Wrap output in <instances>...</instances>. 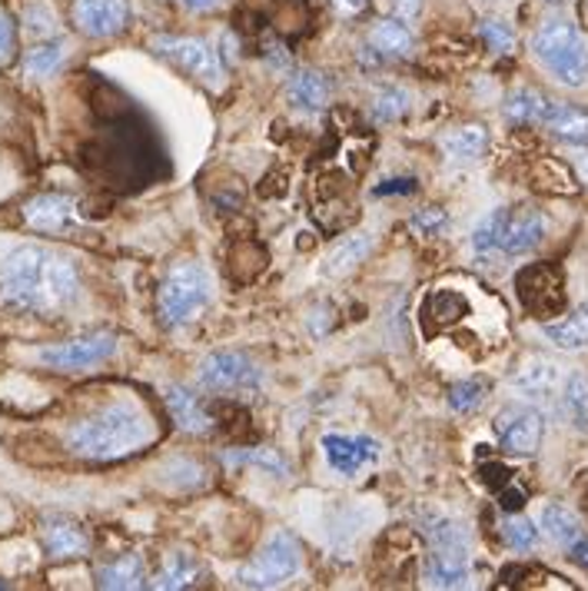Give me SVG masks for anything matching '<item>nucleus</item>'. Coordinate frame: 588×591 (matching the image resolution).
Returning a JSON list of instances; mask_svg holds the SVG:
<instances>
[{
	"mask_svg": "<svg viewBox=\"0 0 588 591\" xmlns=\"http://www.w3.org/2000/svg\"><path fill=\"white\" fill-rule=\"evenodd\" d=\"M80 300L74 260L37 243L11 250L0 263V303L27 316H61Z\"/></svg>",
	"mask_w": 588,
	"mask_h": 591,
	"instance_id": "f257e3e1",
	"label": "nucleus"
},
{
	"mask_svg": "<svg viewBox=\"0 0 588 591\" xmlns=\"http://www.w3.org/2000/svg\"><path fill=\"white\" fill-rule=\"evenodd\" d=\"M150 423L147 416L130 402H113L93 416L74 423L67 429V445L74 455L90 462H110L124 458L150 442Z\"/></svg>",
	"mask_w": 588,
	"mask_h": 591,
	"instance_id": "f03ea898",
	"label": "nucleus"
},
{
	"mask_svg": "<svg viewBox=\"0 0 588 591\" xmlns=\"http://www.w3.org/2000/svg\"><path fill=\"white\" fill-rule=\"evenodd\" d=\"M546 216L533 206H499L473 232V250L483 260H509L533 253L546 240Z\"/></svg>",
	"mask_w": 588,
	"mask_h": 591,
	"instance_id": "7ed1b4c3",
	"label": "nucleus"
},
{
	"mask_svg": "<svg viewBox=\"0 0 588 591\" xmlns=\"http://www.w3.org/2000/svg\"><path fill=\"white\" fill-rule=\"evenodd\" d=\"M533 53L565 87H581L588 80V47L568 21H546L533 37Z\"/></svg>",
	"mask_w": 588,
	"mask_h": 591,
	"instance_id": "20e7f679",
	"label": "nucleus"
},
{
	"mask_svg": "<svg viewBox=\"0 0 588 591\" xmlns=\"http://www.w3.org/2000/svg\"><path fill=\"white\" fill-rule=\"evenodd\" d=\"M207 303H210V276L197 263H184V266L170 269V276L163 279V286L157 292V313H160L163 326H170V329L190 323Z\"/></svg>",
	"mask_w": 588,
	"mask_h": 591,
	"instance_id": "39448f33",
	"label": "nucleus"
},
{
	"mask_svg": "<svg viewBox=\"0 0 588 591\" xmlns=\"http://www.w3.org/2000/svg\"><path fill=\"white\" fill-rule=\"evenodd\" d=\"M515 296L528 316L549 323L565 313V276L555 263H528L515 276Z\"/></svg>",
	"mask_w": 588,
	"mask_h": 591,
	"instance_id": "423d86ee",
	"label": "nucleus"
},
{
	"mask_svg": "<svg viewBox=\"0 0 588 591\" xmlns=\"http://www.w3.org/2000/svg\"><path fill=\"white\" fill-rule=\"evenodd\" d=\"M303 568V549L289 531H273L260 555L237 575L240 584L247 588H276L286 584L289 578H297Z\"/></svg>",
	"mask_w": 588,
	"mask_h": 591,
	"instance_id": "0eeeda50",
	"label": "nucleus"
},
{
	"mask_svg": "<svg viewBox=\"0 0 588 591\" xmlns=\"http://www.w3.org/2000/svg\"><path fill=\"white\" fill-rule=\"evenodd\" d=\"M153 50L163 56V61H170L173 67H180L184 74L203 80L207 87H220L223 84V64H220L216 50L207 40L160 34V37H153Z\"/></svg>",
	"mask_w": 588,
	"mask_h": 591,
	"instance_id": "6e6552de",
	"label": "nucleus"
},
{
	"mask_svg": "<svg viewBox=\"0 0 588 591\" xmlns=\"http://www.w3.org/2000/svg\"><path fill=\"white\" fill-rule=\"evenodd\" d=\"M116 352V339L110 332H93V336H80L61 345H47L37 352V360L50 369H64V373H77V369H90L103 360H110Z\"/></svg>",
	"mask_w": 588,
	"mask_h": 591,
	"instance_id": "1a4fd4ad",
	"label": "nucleus"
},
{
	"mask_svg": "<svg viewBox=\"0 0 588 591\" xmlns=\"http://www.w3.org/2000/svg\"><path fill=\"white\" fill-rule=\"evenodd\" d=\"M260 382V369L240 352H210L200 363V386L213 392H253Z\"/></svg>",
	"mask_w": 588,
	"mask_h": 591,
	"instance_id": "9d476101",
	"label": "nucleus"
},
{
	"mask_svg": "<svg viewBox=\"0 0 588 591\" xmlns=\"http://www.w3.org/2000/svg\"><path fill=\"white\" fill-rule=\"evenodd\" d=\"M496 436H499V445L512 455L539 452L542 436H546L542 412L533 405H505L496 416Z\"/></svg>",
	"mask_w": 588,
	"mask_h": 591,
	"instance_id": "9b49d317",
	"label": "nucleus"
},
{
	"mask_svg": "<svg viewBox=\"0 0 588 591\" xmlns=\"http://www.w3.org/2000/svg\"><path fill=\"white\" fill-rule=\"evenodd\" d=\"M71 17L84 37L107 40V37H116L127 30L130 0H74Z\"/></svg>",
	"mask_w": 588,
	"mask_h": 591,
	"instance_id": "f8f14e48",
	"label": "nucleus"
},
{
	"mask_svg": "<svg viewBox=\"0 0 588 591\" xmlns=\"http://www.w3.org/2000/svg\"><path fill=\"white\" fill-rule=\"evenodd\" d=\"M323 455L339 476H356L363 465L379 458V442L370 436H326Z\"/></svg>",
	"mask_w": 588,
	"mask_h": 591,
	"instance_id": "ddd939ff",
	"label": "nucleus"
},
{
	"mask_svg": "<svg viewBox=\"0 0 588 591\" xmlns=\"http://www.w3.org/2000/svg\"><path fill=\"white\" fill-rule=\"evenodd\" d=\"M77 210H74V200L71 197H61V193H43V197H34L27 206H24V219L30 229L37 232H61L74 223Z\"/></svg>",
	"mask_w": 588,
	"mask_h": 591,
	"instance_id": "4468645a",
	"label": "nucleus"
},
{
	"mask_svg": "<svg viewBox=\"0 0 588 591\" xmlns=\"http://www.w3.org/2000/svg\"><path fill=\"white\" fill-rule=\"evenodd\" d=\"M43 549L50 558H80V555H87L90 542L80 525H74L67 518H50L43 525Z\"/></svg>",
	"mask_w": 588,
	"mask_h": 591,
	"instance_id": "2eb2a0df",
	"label": "nucleus"
},
{
	"mask_svg": "<svg viewBox=\"0 0 588 591\" xmlns=\"http://www.w3.org/2000/svg\"><path fill=\"white\" fill-rule=\"evenodd\" d=\"M166 405H170V416L176 419V426H180L184 432H210L213 429V416L203 408V402L187 392L184 386H170L166 389Z\"/></svg>",
	"mask_w": 588,
	"mask_h": 591,
	"instance_id": "dca6fc26",
	"label": "nucleus"
},
{
	"mask_svg": "<svg viewBox=\"0 0 588 591\" xmlns=\"http://www.w3.org/2000/svg\"><path fill=\"white\" fill-rule=\"evenodd\" d=\"M416 47V37L402 21H383L370 30L366 50H373L379 61H396V56H409Z\"/></svg>",
	"mask_w": 588,
	"mask_h": 591,
	"instance_id": "f3484780",
	"label": "nucleus"
},
{
	"mask_svg": "<svg viewBox=\"0 0 588 591\" xmlns=\"http://www.w3.org/2000/svg\"><path fill=\"white\" fill-rule=\"evenodd\" d=\"M542 127H549V134L562 137V140L588 143V110L572 106V103L549 100V110L542 116Z\"/></svg>",
	"mask_w": 588,
	"mask_h": 591,
	"instance_id": "a211bd4d",
	"label": "nucleus"
},
{
	"mask_svg": "<svg viewBox=\"0 0 588 591\" xmlns=\"http://www.w3.org/2000/svg\"><path fill=\"white\" fill-rule=\"evenodd\" d=\"M562 386V373L549 360H528L525 369L515 376V389L525 392L528 399H552Z\"/></svg>",
	"mask_w": 588,
	"mask_h": 591,
	"instance_id": "6ab92c4d",
	"label": "nucleus"
},
{
	"mask_svg": "<svg viewBox=\"0 0 588 591\" xmlns=\"http://www.w3.org/2000/svg\"><path fill=\"white\" fill-rule=\"evenodd\" d=\"M426 584L433 588H465L468 584V555L436 552L426 558Z\"/></svg>",
	"mask_w": 588,
	"mask_h": 591,
	"instance_id": "aec40b11",
	"label": "nucleus"
},
{
	"mask_svg": "<svg viewBox=\"0 0 588 591\" xmlns=\"http://www.w3.org/2000/svg\"><path fill=\"white\" fill-rule=\"evenodd\" d=\"M486 147H489V130L483 124H465V127H455L452 134L442 137V150L455 163L479 160L486 153Z\"/></svg>",
	"mask_w": 588,
	"mask_h": 591,
	"instance_id": "412c9836",
	"label": "nucleus"
},
{
	"mask_svg": "<svg viewBox=\"0 0 588 591\" xmlns=\"http://www.w3.org/2000/svg\"><path fill=\"white\" fill-rule=\"evenodd\" d=\"M286 97L292 106H300V110H320L329 100V80L320 71H300L289 80Z\"/></svg>",
	"mask_w": 588,
	"mask_h": 591,
	"instance_id": "4be33fe9",
	"label": "nucleus"
},
{
	"mask_svg": "<svg viewBox=\"0 0 588 591\" xmlns=\"http://www.w3.org/2000/svg\"><path fill=\"white\" fill-rule=\"evenodd\" d=\"M373 250V236L370 232H356L349 236V240H342L323 263V276H346L349 269H356Z\"/></svg>",
	"mask_w": 588,
	"mask_h": 591,
	"instance_id": "5701e85b",
	"label": "nucleus"
},
{
	"mask_svg": "<svg viewBox=\"0 0 588 591\" xmlns=\"http://www.w3.org/2000/svg\"><path fill=\"white\" fill-rule=\"evenodd\" d=\"M100 588H143V558L140 555H121L97 568Z\"/></svg>",
	"mask_w": 588,
	"mask_h": 591,
	"instance_id": "b1692460",
	"label": "nucleus"
},
{
	"mask_svg": "<svg viewBox=\"0 0 588 591\" xmlns=\"http://www.w3.org/2000/svg\"><path fill=\"white\" fill-rule=\"evenodd\" d=\"M559 399H562V412H565V419L572 423V429L588 432V376L572 373L562 382V395Z\"/></svg>",
	"mask_w": 588,
	"mask_h": 591,
	"instance_id": "393cba45",
	"label": "nucleus"
},
{
	"mask_svg": "<svg viewBox=\"0 0 588 591\" xmlns=\"http://www.w3.org/2000/svg\"><path fill=\"white\" fill-rule=\"evenodd\" d=\"M546 339L559 349H585L588 345V306L575 310L565 319L546 323Z\"/></svg>",
	"mask_w": 588,
	"mask_h": 591,
	"instance_id": "a878e982",
	"label": "nucleus"
},
{
	"mask_svg": "<svg viewBox=\"0 0 588 591\" xmlns=\"http://www.w3.org/2000/svg\"><path fill=\"white\" fill-rule=\"evenodd\" d=\"M200 578H203V565L193 562V558L184 555V552H176V555L166 558L163 571H160L150 584H153V588H193V584H200Z\"/></svg>",
	"mask_w": 588,
	"mask_h": 591,
	"instance_id": "bb28decb",
	"label": "nucleus"
},
{
	"mask_svg": "<svg viewBox=\"0 0 588 591\" xmlns=\"http://www.w3.org/2000/svg\"><path fill=\"white\" fill-rule=\"evenodd\" d=\"M549 110V97L539 90H515L505 100V116L512 124H542V116Z\"/></svg>",
	"mask_w": 588,
	"mask_h": 591,
	"instance_id": "cd10ccee",
	"label": "nucleus"
},
{
	"mask_svg": "<svg viewBox=\"0 0 588 591\" xmlns=\"http://www.w3.org/2000/svg\"><path fill=\"white\" fill-rule=\"evenodd\" d=\"M542 528H546V536L559 545H572L578 536H581V525L578 518L565 508V505H549L542 512Z\"/></svg>",
	"mask_w": 588,
	"mask_h": 591,
	"instance_id": "c85d7f7f",
	"label": "nucleus"
},
{
	"mask_svg": "<svg viewBox=\"0 0 588 591\" xmlns=\"http://www.w3.org/2000/svg\"><path fill=\"white\" fill-rule=\"evenodd\" d=\"M489 395V382L483 376H473V379H462L449 389V408L459 412V416H468V412H476Z\"/></svg>",
	"mask_w": 588,
	"mask_h": 591,
	"instance_id": "c756f323",
	"label": "nucleus"
},
{
	"mask_svg": "<svg viewBox=\"0 0 588 591\" xmlns=\"http://www.w3.org/2000/svg\"><path fill=\"white\" fill-rule=\"evenodd\" d=\"M64 43L61 40H50V43H37L27 56H24V71L30 77H50L57 74V67L64 64Z\"/></svg>",
	"mask_w": 588,
	"mask_h": 591,
	"instance_id": "7c9ffc66",
	"label": "nucleus"
},
{
	"mask_svg": "<svg viewBox=\"0 0 588 591\" xmlns=\"http://www.w3.org/2000/svg\"><path fill=\"white\" fill-rule=\"evenodd\" d=\"M429 316H433L436 329H446V326H452V323L465 319V316H468V303H465V296H459V292H452V289L436 292L433 300H429Z\"/></svg>",
	"mask_w": 588,
	"mask_h": 591,
	"instance_id": "2f4dec72",
	"label": "nucleus"
},
{
	"mask_svg": "<svg viewBox=\"0 0 588 591\" xmlns=\"http://www.w3.org/2000/svg\"><path fill=\"white\" fill-rule=\"evenodd\" d=\"M409 106H413V100H409V93L402 87H386L376 93V103H373V121L376 124H392V121H402V116L409 113Z\"/></svg>",
	"mask_w": 588,
	"mask_h": 591,
	"instance_id": "473e14b6",
	"label": "nucleus"
},
{
	"mask_svg": "<svg viewBox=\"0 0 588 591\" xmlns=\"http://www.w3.org/2000/svg\"><path fill=\"white\" fill-rule=\"evenodd\" d=\"M433 549L436 552H452V555H468V536L459 521H436L433 525Z\"/></svg>",
	"mask_w": 588,
	"mask_h": 591,
	"instance_id": "72a5a7b5",
	"label": "nucleus"
},
{
	"mask_svg": "<svg viewBox=\"0 0 588 591\" xmlns=\"http://www.w3.org/2000/svg\"><path fill=\"white\" fill-rule=\"evenodd\" d=\"M502 536H505L509 549L528 552V549H536V542H539V528H536L533 521H528V518H509V521L502 525Z\"/></svg>",
	"mask_w": 588,
	"mask_h": 591,
	"instance_id": "f704fd0d",
	"label": "nucleus"
},
{
	"mask_svg": "<svg viewBox=\"0 0 588 591\" xmlns=\"http://www.w3.org/2000/svg\"><path fill=\"white\" fill-rule=\"evenodd\" d=\"M409 226H413L420 236H436V232H442L449 226V216L439 206H423V210H416L413 216H409Z\"/></svg>",
	"mask_w": 588,
	"mask_h": 591,
	"instance_id": "c9c22d12",
	"label": "nucleus"
},
{
	"mask_svg": "<svg viewBox=\"0 0 588 591\" xmlns=\"http://www.w3.org/2000/svg\"><path fill=\"white\" fill-rule=\"evenodd\" d=\"M483 40L489 43V50H499V53H509L515 47V34L509 30V24L502 21H483Z\"/></svg>",
	"mask_w": 588,
	"mask_h": 591,
	"instance_id": "e433bc0d",
	"label": "nucleus"
},
{
	"mask_svg": "<svg viewBox=\"0 0 588 591\" xmlns=\"http://www.w3.org/2000/svg\"><path fill=\"white\" fill-rule=\"evenodd\" d=\"M14 47H17V30H14V21H11V14L0 11V64L11 61Z\"/></svg>",
	"mask_w": 588,
	"mask_h": 591,
	"instance_id": "4c0bfd02",
	"label": "nucleus"
},
{
	"mask_svg": "<svg viewBox=\"0 0 588 591\" xmlns=\"http://www.w3.org/2000/svg\"><path fill=\"white\" fill-rule=\"evenodd\" d=\"M483 482L492 492H502L505 486H512V471L505 465H499V462H489V465H483Z\"/></svg>",
	"mask_w": 588,
	"mask_h": 591,
	"instance_id": "58836bf2",
	"label": "nucleus"
},
{
	"mask_svg": "<svg viewBox=\"0 0 588 591\" xmlns=\"http://www.w3.org/2000/svg\"><path fill=\"white\" fill-rule=\"evenodd\" d=\"M233 462H257V465H266L273 471H286V462L273 452H260V449H250V452H237V455H229Z\"/></svg>",
	"mask_w": 588,
	"mask_h": 591,
	"instance_id": "ea45409f",
	"label": "nucleus"
},
{
	"mask_svg": "<svg viewBox=\"0 0 588 591\" xmlns=\"http://www.w3.org/2000/svg\"><path fill=\"white\" fill-rule=\"evenodd\" d=\"M416 190V180H405V176H399V180H386L376 187V197H392V193H413Z\"/></svg>",
	"mask_w": 588,
	"mask_h": 591,
	"instance_id": "a19ab883",
	"label": "nucleus"
},
{
	"mask_svg": "<svg viewBox=\"0 0 588 591\" xmlns=\"http://www.w3.org/2000/svg\"><path fill=\"white\" fill-rule=\"evenodd\" d=\"M499 505H502L505 512H518V508L525 505V492H522V489L505 486V489L499 492Z\"/></svg>",
	"mask_w": 588,
	"mask_h": 591,
	"instance_id": "79ce46f5",
	"label": "nucleus"
},
{
	"mask_svg": "<svg viewBox=\"0 0 588 591\" xmlns=\"http://www.w3.org/2000/svg\"><path fill=\"white\" fill-rule=\"evenodd\" d=\"M173 4H180V8H187V11H213V8H220V0H173Z\"/></svg>",
	"mask_w": 588,
	"mask_h": 591,
	"instance_id": "37998d69",
	"label": "nucleus"
},
{
	"mask_svg": "<svg viewBox=\"0 0 588 591\" xmlns=\"http://www.w3.org/2000/svg\"><path fill=\"white\" fill-rule=\"evenodd\" d=\"M392 4H396V11H399L402 17H416L420 8H423V0H392Z\"/></svg>",
	"mask_w": 588,
	"mask_h": 591,
	"instance_id": "c03bdc74",
	"label": "nucleus"
},
{
	"mask_svg": "<svg viewBox=\"0 0 588 591\" xmlns=\"http://www.w3.org/2000/svg\"><path fill=\"white\" fill-rule=\"evenodd\" d=\"M572 558H575L581 568H588V539H575V542H572Z\"/></svg>",
	"mask_w": 588,
	"mask_h": 591,
	"instance_id": "a18cd8bd",
	"label": "nucleus"
},
{
	"mask_svg": "<svg viewBox=\"0 0 588 591\" xmlns=\"http://www.w3.org/2000/svg\"><path fill=\"white\" fill-rule=\"evenodd\" d=\"M366 4H370V0H336V8H339L342 14H363Z\"/></svg>",
	"mask_w": 588,
	"mask_h": 591,
	"instance_id": "49530a36",
	"label": "nucleus"
},
{
	"mask_svg": "<svg viewBox=\"0 0 588 591\" xmlns=\"http://www.w3.org/2000/svg\"><path fill=\"white\" fill-rule=\"evenodd\" d=\"M0 588H8V584H4V581H0Z\"/></svg>",
	"mask_w": 588,
	"mask_h": 591,
	"instance_id": "de8ad7c7",
	"label": "nucleus"
},
{
	"mask_svg": "<svg viewBox=\"0 0 588 591\" xmlns=\"http://www.w3.org/2000/svg\"><path fill=\"white\" fill-rule=\"evenodd\" d=\"M552 4H559V0H552Z\"/></svg>",
	"mask_w": 588,
	"mask_h": 591,
	"instance_id": "09e8293b",
	"label": "nucleus"
}]
</instances>
